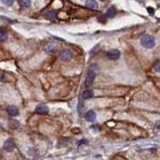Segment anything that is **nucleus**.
Segmentation results:
<instances>
[{
    "label": "nucleus",
    "instance_id": "f3484780",
    "mask_svg": "<svg viewBox=\"0 0 160 160\" xmlns=\"http://www.w3.org/2000/svg\"><path fill=\"white\" fill-rule=\"evenodd\" d=\"M2 1H3L4 4L8 5V6H11V5H13L14 3V0H2Z\"/></svg>",
    "mask_w": 160,
    "mask_h": 160
},
{
    "label": "nucleus",
    "instance_id": "7ed1b4c3",
    "mask_svg": "<svg viewBox=\"0 0 160 160\" xmlns=\"http://www.w3.org/2000/svg\"><path fill=\"white\" fill-rule=\"evenodd\" d=\"M106 56L110 60H117L121 56V52L118 49H111L106 53Z\"/></svg>",
    "mask_w": 160,
    "mask_h": 160
},
{
    "label": "nucleus",
    "instance_id": "423d86ee",
    "mask_svg": "<svg viewBox=\"0 0 160 160\" xmlns=\"http://www.w3.org/2000/svg\"><path fill=\"white\" fill-rule=\"evenodd\" d=\"M6 111H7V113H8L10 116H12V117L19 115V110H18V108H17L16 106H13V105L8 106L7 109H6Z\"/></svg>",
    "mask_w": 160,
    "mask_h": 160
},
{
    "label": "nucleus",
    "instance_id": "5701e85b",
    "mask_svg": "<svg viewBox=\"0 0 160 160\" xmlns=\"http://www.w3.org/2000/svg\"><path fill=\"white\" fill-rule=\"evenodd\" d=\"M102 1H104V0H102Z\"/></svg>",
    "mask_w": 160,
    "mask_h": 160
},
{
    "label": "nucleus",
    "instance_id": "f03ea898",
    "mask_svg": "<svg viewBox=\"0 0 160 160\" xmlns=\"http://www.w3.org/2000/svg\"><path fill=\"white\" fill-rule=\"evenodd\" d=\"M95 76H96V71L92 70V68H89V70H88L87 72V75H86V79H85L86 87H90V86L94 83Z\"/></svg>",
    "mask_w": 160,
    "mask_h": 160
},
{
    "label": "nucleus",
    "instance_id": "6e6552de",
    "mask_svg": "<svg viewBox=\"0 0 160 160\" xmlns=\"http://www.w3.org/2000/svg\"><path fill=\"white\" fill-rule=\"evenodd\" d=\"M85 5L88 7V8L93 9V10L98 8V3H97V1H96V0H86Z\"/></svg>",
    "mask_w": 160,
    "mask_h": 160
},
{
    "label": "nucleus",
    "instance_id": "f8f14e48",
    "mask_svg": "<svg viewBox=\"0 0 160 160\" xmlns=\"http://www.w3.org/2000/svg\"><path fill=\"white\" fill-rule=\"evenodd\" d=\"M55 48H56V45L53 44V43H48V44L45 46V51L47 53H53L55 51Z\"/></svg>",
    "mask_w": 160,
    "mask_h": 160
},
{
    "label": "nucleus",
    "instance_id": "9b49d317",
    "mask_svg": "<svg viewBox=\"0 0 160 160\" xmlns=\"http://www.w3.org/2000/svg\"><path fill=\"white\" fill-rule=\"evenodd\" d=\"M81 97H82V99H90L93 97V92L92 90L90 89H87L85 91H83L82 92V95H81Z\"/></svg>",
    "mask_w": 160,
    "mask_h": 160
},
{
    "label": "nucleus",
    "instance_id": "39448f33",
    "mask_svg": "<svg viewBox=\"0 0 160 160\" xmlns=\"http://www.w3.org/2000/svg\"><path fill=\"white\" fill-rule=\"evenodd\" d=\"M15 148V143L12 139H7L3 144V149L6 151H12Z\"/></svg>",
    "mask_w": 160,
    "mask_h": 160
},
{
    "label": "nucleus",
    "instance_id": "0eeeda50",
    "mask_svg": "<svg viewBox=\"0 0 160 160\" xmlns=\"http://www.w3.org/2000/svg\"><path fill=\"white\" fill-rule=\"evenodd\" d=\"M48 111H49V109L45 105H38L37 107L35 108V112L38 114H47Z\"/></svg>",
    "mask_w": 160,
    "mask_h": 160
},
{
    "label": "nucleus",
    "instance_id": "1a4fd4ad",
    "mask_svg": "<svg viewBox=\"0 0 160 160\" xmlns=\"http://www.w3.org/2000/svg\"><path fill=\"white\" fill-rule=\"evenodd\" d=\"M96 118V114L93 110H89L87 113L85 114V119L89 122H93Z\"/></svg>",
    "mask_w": 160,
    "mask_h": 160
},
{
    "label": "nucleus",
    "instance_id": "f257e3e1",
    "mask_svg": "<svg viewBox=\"0 0 160 160\" xmlns=\"http://www.w3.org/2000/svg\"><path fill=\"white\" fill-rule=\"evenodd\" d=\"M140 43L144 48L150 49V48H153L155 46V39H154V37L150 36V35H144V36L141 37Z\"/></svg>",
    "mask_w": 160,
    "mask_h": 160
},
{
    "label": "nucleus",
    "instance_id": "9d476101",
    "mask_svg": "<svg viewBox=\"0 0 160 160\" xmlns=\"http://www.w3.org/2000/svg\"><path fill=\"white\" fill-rule=\"evenodd\" d=\"M117 14V9L114 6H111L110 8H108L107 12H106V16L107 17H114Z\"/></svg>",
    "mask_w": 160,
    "mask_h": 160
},
{
    "label": "nucleus",
    "instance_id": "6ab92c4d",
    "mask_svg": "<svg viewBox=\"0 0 160 160\" xmlns=\"http://www.w3.org/2000/svg\"><path fill=\"white\" fill-rule=\"evenodd\" d=\"M147 10H148L149 14H154V9L152 8V7H148V8H147Z\"/></svg>",
    "mask_w": 160,
    "mask_h": 160
},
{
    "label": "nucleus",
    "instance_id": "ddd939ff",
    "mask_svg": "<svg viewBox=\"0 0 160 160\" xmlns=\"http://www.w3.org/2000/svg\"><path fill=\"white\" fill-rule=\"evenodd\" d=\"M19 5L23 8H28V7L31 5V1L30 0H18Z\"/></svg>",
    "mask_w": 160,
    "mask_h": 160
},
{
    "label": "nucleus",
    "instance_id": "aec40b11",
    "mask_svg": "<svg viewBox=\"0 0 160 160\" xmlns=\"http://www.w3.org/2000/svg\"><path fill=\"white\" fill-rule=\"evenodd\" d=\"M85 143H87V140H85V139L80 140L79 142H78V144H79V145H83V144H85Z\"/></svg>",
    "mask_w": 160,
    "mask_h": 160
},
{
    "label": "nucleus",
    "instance_id": "4be33fe9",
    "mask_svg": "<svg viewBox=\"0 0 160 160\" xmlns=\"http://www.w3.org/2000/svg\"><path fill=\"white\" fill-rule=\"evenodd\" d=\"M137 2H139V3H143L144 1H145V0H136Z\"/></svg>",
    "mask_w": 160,
    "mask_h": 160
},
{
    "label": "nucleus",
    "instance_id": "4468645a",
    "mask_svg": "<svg viewBox=\"0 0 160 160\" xmlns=\"http://www.w3.org/2000/svg\"><path fill=\"white\" fill-rule=\"evenodd\" d=\"M45 17H46L47 19L49 20H53L56 18V12L53 11V10H50V11H48L46 14H45Z\"/></svg>",
    "mask_w": 160,
    "mask_h": 160
},
{
    "label": "nucleus",
    "instance_id": "2eb2a0df",
    "mask_svg": "<svg viewBox=\"0 0 160 160\" xmlns=\"http://www.w3.org/2000/svg\"><path fill=\"white\" fill-rule=\"evenodd\" d=\"M0 39H1V41H5L7 39V33L3 28L0 29Z\"/></svg>",
    "mask_w": 160,
    "mask_h": 160
},
{
    "label": "nucleus",
    "instance_id": "412c9836",
    "mask_svg": "<svg viewBox=\"0 0 160 160\" xmlns=\"http://www.w3.org/2000/svg\"><path fill=\"white\" fill-rule=\"evenodd\" d=\"M155 126H156L157 129H159V130H160V120H158V121H157V122L155 123Z\"/></svg>",
    "mask_w": 160,
    "mask_h": 160
},
{
    "label": "nucleus",
    "instance_id": "20e7f679",
    "mask_svg": "<svg viewBox=\"0 0 160 160\" xmlns=\"http://www.w3.org/2000/svg\"><path fill=\"white\" fill-rule=\"evenodd\" d=\"M72 56H73L72 52L68 49L62 50V51L59 53V58L62 61H68V60H70L71 58H72Z\"/></svg>",
    "mask_w": 160,
    "mask_h": 160
},
{
    "label": "nucleus",
    "instance_id": "a211bd4d",
    "mask_svg": "<svg viewBox=\"0 0 160 160\" xmlns=\"http://www.w3.org/2000/svg\"><path fill=\"white\" fill-rule=\"evenodd\" d=\"M98 21L104 24V23H106V21H107V20H106V18H105L104 16H100V17L98 18Z\"/></svg>",
    "mask_w": 160,
    "mask_h": 160
},
{
    "label": "nucleus",
    "instance_id": "dca6fc26",
    "mask_svg": "<svg viewBox=\"0 0 160 160\" xmlns=\"http://www.w3.org/2000/svg\"><path fill=\"white\" fill-rule=\"evenodd\" d=\"M154 70H155L156 72L160 73V60H157V61L154 63Z\"/></svg>",
    "mask_w": 160,
    "mask_h": 160
}]
</instances>
